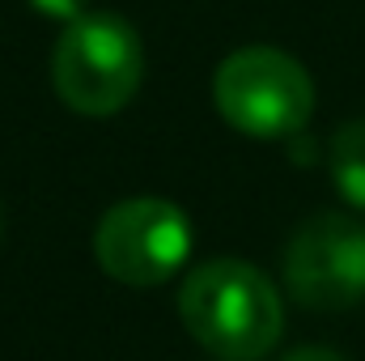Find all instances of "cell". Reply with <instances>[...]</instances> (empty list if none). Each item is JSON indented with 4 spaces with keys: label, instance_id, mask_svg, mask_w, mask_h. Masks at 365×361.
Wrapping results in <instances>:
<instances>
[{
    "label": "cell",
    "instance_id": "cell-3",
    "mask_svg": "<svg viewBox=\"0 0 365 361\" xmlns=\"http://www.w3.org/2000/svg\"><path fill=\"white\" fill-rule=\"evenodd\" d=\"M212 98L230 128L259 141L297 136L314 115L310 73L280 47L230 51L212 77Z\"/></svg>",
    "mask_w": 365,
    "mask_h": 361
},
{
    "label": "cell",
    "instance_id": "cell-8",
    "mask_svg": "<svg viewBox=\"0 0 365 361\" xmlns=\"http://www.w3.org/2000/svg\"><path fill=\"white\" fill-rule=\"evenodd\" d=\"M284 361H344L340 353H331V349H319V345H306V349H293Z\"/></svg>",
    "mask_w": 365,
    "mask_h": 361
},
{
    "label": "cell",
    "instance_id": "cell-6",
    "mask_svg": "<svg viewBox=\"0 0 365 361\" xmlns=\"http://www.w3.org/2000/svg\"><path fill=\"white\" fill-rule=\"evenodd\" d=\"M331 183L353 208H365V119H349L331 136Z\"/></svg>",
    "mask_w": 365,
    "mask_h": 361
},
{
    "label": "cell",
    "instance_id": "cell-5",
    "mask_svg": "<svg viewBox=\"0 0 365 361\" xmlns=\"http://www.w3.org/2000/svg\"><path fill=\"white\" fill-rule=\"evenodd\" d=\"M284 285L306 310H349L365 298V225L344 213L310 217L284 251Z\"/></svg>",
    "mask_w": 365,
    "mask_h": 361
},
{
    "label": "cell",
    "instance_id": "cell-2",
    "mask_svg": "<svg viewBox=\"0 0 365 361\" xmlns=\"http://www.w3.org/2000/svg\"><path fill=\"white\" fill-rule=\"evenodd\" d=\"M145 73L140 34L119 13H81L56 39L51 86L77 115H115L123 111Z\"/></svg>",
    "mask_w": 365,
    "mask_h": 361
},
{
    "label": "cell",
    "instance_id": "cell-4",
    "mask_svg": "<svg viewBox=\"0 0 365 361\" xmlns=\"http://www.w3.org/2000/svg\"><path fill=\"white\" fill-rule=\"evenodd\" d=\"M191 255V221L179 204L158 195H132L93 230V260L119 285L153 289L166 285Z\"/></svg>",
    "mask_w": 365,
    "mask_h": 361
},
{
    "label": "cell",
    "instance_id": "cell-1",
    "mask_svg": "<svg viewBox=\"0 0 365 361\" xmlns=\"http://www.w3.org/2000/svg\"><path fill=\"white\" fill-rule=\"evenodd\" d=\"M179 319L200 349L221 361L268 357L284 327V306L272 280L247 260H208L187 272Z\"/></svg>",
    "mask_w": 365,
    "mask_h": 361
},
{
    "label": "cell",
    "instance_id": "cell-7",
    "mask_svg": "<svg viewBox=\"0 0 365 361\" xmlns=\"http://www.w3.org/2000/svg\"><path fill=\"white\" fill-rule=\"evenodd\" d=\"M38 13H47V17H56V21H77L81 13H90V0H30Z\"/></svg>",
    "mask_w": 365,
    "mask_h": 361
}]
</instances>
